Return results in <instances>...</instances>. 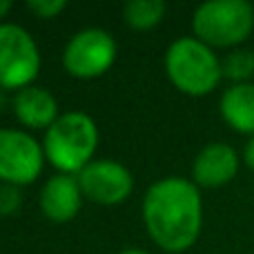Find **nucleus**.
I'll list each match as a JSON object with an SVG mask.
<instances>
[{"instance_id": "1", "label": "nucleus", "mask_w": 254, "mask_h": 254, "mask_svg": "<svg viewBox=\"0 0 254 254\" xmlns=\"http://www.w3.org/2000/svg\"><path fill=\"white\" fill-rule=\"evenodd\" d=\"M143 216L156 246L167 252H183L196 241L201 232V194L188 179L167 176L147 190Z\"/></svg>"}, {"instance_id": "2", "label": "nucleus", "mask_w": 254, "mask_h": 254, "mask_svg": "<svg viewBox=\"0 0 254 254\" xmlns=\"http://www.w3.org/2000/svg\"><path fill=\"white\" fill-rule=\"evenodd\" d=\"M96 143V123L83 112H69L47 129L43 152L63 174H80L92 163Z\"/></svg>"}, {"instance_id": "3", "label": "nucleus", "mask_w": 254, "mask_h": 254, "mask_svg": "<svg viewBox=\"0 0 254 254\" xmlns=\"http://www.w3.org/2000/svg\"><path fill=\"white\" fill-rule=\"evenodd\" d=\"M167 78L190 96H205L223 78L221 61L198 38H179L165 54Z\"/></svg>"}, {"instance_id": "4", "label": "nucleus", "mask_w": 254, "mask_h": 254, "mask_svg": "<svg viewBox=\"0 0 254 254\" xmlns=\"http://www.w3.org/2000/svg\"><path fill=\"white\" fill-rule=\"evenodd\" d=\"M254 7L246 0H210L194 11L192 29L207 47H234L252 34Z\"/></svg>"}, {"instance_id": "5", "label": "nucleus", "mask_w": 254, "mask_h": 254, "mask_svg": "<svg viewBox=\"0 0 254 254\" xmlns=\"http://www.w3.org/2000/svg\"><path fill=\"white\" fill-rule=\"evenodd\" d=\"M40 69V54L34 38L18 25H0V87L25 89Z\"/></svg>"}, {"instance_id": "6", "label": "nucleus", "mask_w": 254, "mask_h": 254, "mask_svg": "<svg viewBox=\"0 0 254 254\" xmlns=\"http://www.w3.org/2000/svg\"><path fill=\"white\" fill-rule=\"evenodd\" d=\"M116 58V43L103 29H83L67 43L63 65L74 78H96Z\"/></svg>"}, {"instance_id": "7", "label": "nucleus", "mask_w": 254, "mask_h": 254, "mask_svg": "<svg viewBox=\"0 0 254 254\" xmlns=\"http://www.w3.org/2000/svg\"><path fill=\"white\" fill-rule=\"evenodd\" d=\"M45 152L29 134L0 129V181L7 185L34 183L43 172Z\"/></svg>"}, {"instance_id": "8", "label": "nucleus", "mask_w": 254, "mask_h": 254, "mask_svg": "<svg viewBox=\"0 0 254 254\" xmlns=\"http://www.w3.org/2000/svg\"><path fill=\"white\" fill-rule=\"evenodd\" d=\"M76 179L83 190V196L101 205H116L125 201L134 188V179L129 172L121 163L110 158L92 161Z\"/></svg>"}, {"instance_id": "9", "label": "nucleus", "mask_w": 254, "mask_h": 254, "mask_svg": "<svg viewBox=\"0 0 254 254\" xmlns=\"http://www.w3.org/2000/svg\"><path fill=\"white\" fill-rule=\"evenodd\" d=\"M80 201H83V190L78 185V179L71 174L52 176L40 192L43 214L56 223H67L74 219L80 210Z\"/></svg>"}, {"instance_id": "10", "label": "nucleus", "mask_w": 254, "mask_h": 254, "mask_svg": "<svg viewBox=\"0 0 254 254\" xmlns=\"http://www.w3.org/2000/svg\"><path fill=\"white\" fill-rule=\"evenodd\" d=\"M239 170V156L230 145L225 143H210L198 152L194 161L192 174L194 181L203 188H221L230 183L237 176Z\"/></svg>"}, {"instance_id": "11", "label": "nucleus", "mask_w": 254, "mask_h": 254, "mask_svg": "<svg viewBox=\"0 0 254 254\" xmlns=\"http://www.w3.org/2000/svg\"><path fill=\"white\" fill-rule=\"evenodd\" d=\"M56 98L47 92L45 87H36V85H29V87L20 89L13 98V114L20 121L22 125L27 127H52L56 123Z\"/></svg>"}, {"instance_id": "12", "label": "nucleus", "mask_w": 254, "mask_h": 254, "mask_svg": "<svg viewBox=\"0 0 254 254\" xmlns=\"http://www.w3.org/2000/svg\"><path fill=\"white\" fill-rule=\"evenodd\" d=\"M221 116L232 129L254 136V85L234 83L221 96Z\"/></svg>"}, {"instance_id": "13", "label": "nucleus", "mask_w": 254, "mask_h": 254, "mask_svg": "<svg viewBox=\"0 0 254 254\" xmlns=\"http://www.w3.org/2000/svg\"><path fill=\"white\" fill-rule=\"evenodd\" d=\"M125 22L131 29H152L165 16L163 0H129L123 9Z\"/></svg>"}, {"instance_id": "14", "label": "nucleus", "mask_w": 254, "mask_h": 254, "mask_svg": "<svg viewBox=\"0 0 254 254\" xmlns=\"http://www.w3.org/2000/svg\"><path fill=\"white\" fill-rule=\"evenodd\" d=\"M223 76L237 80V83H246L248 78L254 74V52L248 49H237V52L228 54L225 61L221 63Z\"/></svg>"}, {"instance_id": "15", "label": "nucleus", "mask_w": 254, "mask_h": 254, "mask_svg": "<svg viewBox=\"0 0 254 254\" xmlns=\"http://www.w3.org/2000/svg\"><path fill=\"white\" fill-rule=\"evenodd\" d=\"M67 7L65 0H29L27 9L38 18H54Z\"/></svg>"}, {"instance_id": "16", "label": "nucleus", "mask_w": 254, "mask_h": 254, "mask_svg": "<svg viewBox=\"0 0 254 254\" xmlns=\"http://www.w3.org/2000/svg\"><path fill=\"white\" fill-rule=\"evenodd\" d=\"M20 205V194L16 185H4L0 188V214H11Z\"/></svg>"}, {"instance_id": "17", "label": "nucleus", "mask_w": 254, "mask_h": 254, "mask_svg": "<svg viewBox=\"0 0 254 254\" xmlns=\"http://www.w3.org/2000/svg\"><path fill=\"white\" fill-rule=\"evenodd\" d=\"M243 161H246V165L250 167V170H254V136L250 140H248L246 145V152H243Z\"/></svg>"}, {"instance_id": "18", "label": "nucleus", "mask_w": 254, "mask_h": 254, "mask_svg": "<svg viewBox=\"0 0 254 254\" xmlns=\"http://www.w3.org/2000/svg\"><path fill=\"white\" fill-rule=\"evenodd\" d=\"M9 9H11V2H9V0H0V18L7 16Z\"/></svg>"}, {"instance_id": "19", "label": "nucleus", "mask_w": 254, "mask_h": 254, "mask_svg": "<svg viewBox=\"0 0 254 254\" xmlns=\"http://www.w3.org/2000/svg\"><path fill=\"white\" fill-rule=\"evenodd\" d=\"M121 254H147V252H143V250H125V252H121Z\"/></svg>"}]
</instances>
